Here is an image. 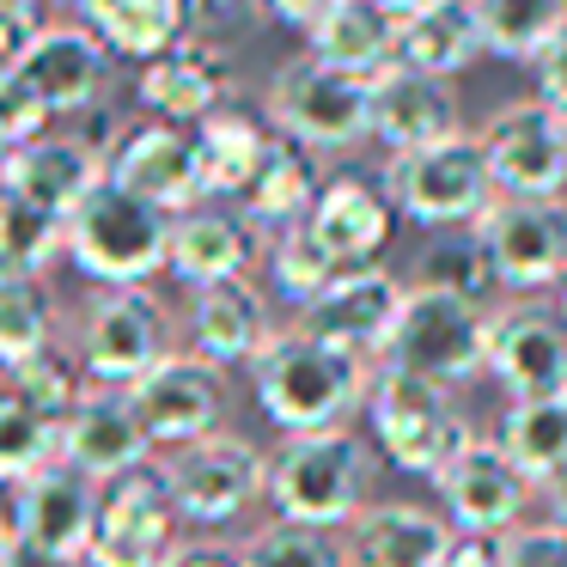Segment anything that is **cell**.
Wrapping results in <instances>:
<instances>
[{
    "label": "cell",
    "instance_id": "f35d334b",
    "mask_svg": "<svg viewBox=\"0 0 567 567\" xmlns=\"http://www.w3.org/2000/svg\"><path fill=\"white\" fill-rule=\"evenodd\" d=\"M269 275H275V293H281L287 306L306 311L311 299L336 281V262L323 257L318 238L306 233V220H299V226H287V233L269 238Z\"/></svg>",
    "mask_w": 567,
    "mask_h": 567
},
{
    "label": "cell",
    "instance_id": "4316f807",
    "mask_svg": "<svg viewBox=\"0 0 567 567\" xmlns=\"http://www.w3.org/2000/svg\"><path fill=\"white\" fill-rule=\"evenodd\" d=\"M281 128L269 111L257 104L226 99L214 116L196 123V147H202V177H208V202H238L250 189V177L262 172V159L275 153Z\"/></svg>",
    "mask_w": 567,
    "mask_h": 567
},
{
    "label": "cell",
    "instance_id": "c3c4849f",
    "mask_svg": "<svg viewBox=\"0 0 567 567\" xmlns=\"http://www.w3.org/2000/svg\"><path fill=\"white\" fill-rule=\"evenodd\" d=\"M445 567H501V543L494 537H452Z\"/></svg>",
    "mask_w": 567,
    "mask_h": 567
},
{
    "label": "cell",
    "instance_id": "7dc6e473",
    "mask_svg": "<svg viewBox=\"0 0 567 567\" xmlns=\"http://www.w3.org/2000/svg\"><path fill=\"white\" fill-rule=\"evenodd\" d=\"M165 567H245V555L226 549V543H189V549H177Z\"/></svg>",
    "mask_w": 567,
    "mask_h": 567
},
{
    "label": "cell",
    "instance_id": "5b68a950",
    "mask_svg": "<svg viewBox=\"0 0 567 567\" xmlns=\"http://www.w3.org/2000/svg\"><path fill=\"white\" fill-rule=\"evenodd\" d=\"M384 196H391V208L403 220L427 226V233L482 226V214L501 202L476 135L440 141V147H421V153H396L384 165Z\"/></svg>",
    "mask_w": 567,
    "mask_h": 567
},
{
    "label": "cell",
    "instance_id": "cb8c5ba5",
    "mask_svg": "<svg viewBox=\"0 0 567 567\" xmlns=\"http://www.w3.org/2000/svg\"><path fill=\"white\" fill-rule=\"evenodd\" d=\"M99 184H104V153L86 135H43L31 147H13V159L0 165V189H13V196L38 202L62 220Z\"/></svg>",
    "mask_w": 567,
    "mask_h": 567
},
{
    "label": "cell",
    "instance_id": "484cf974",
    "mask_svg": "<svg viewBox=\"0 0 567 567\" xmlns=\"http://www.w3.org/2000/svg\"><path fill=\"white\" fill-rule=\"evenodd\" d=\"M135 99L153 123H177V128H196L202 116H214L226 99H233V80H226V55L220 50H202V43H177L165 50L159 62L141 68L135 80Z\"/></svg>",
    "mask_w": 567,
    "mask_h": 567
},
{
    "label": "cell",
    "instance_id": "f907efd6",
    "mask_svg": "<svg viewBox=\"0 0 567 567\" xmlns=\"http://www.w3.org/2000/svg\"><path fill=\"white\" fill-rule=\"evenodd\" d=\"M0 567H68V561H55V555H43V549H31V543H7V555H0Z\"/></svg>",
    "mask_w": 567,
    "mask_h": 567
},
{
    "label": "cell",
    "instance_id": "8fae6325",
    "mask_svg": "<svg viewBox=\"0 0 567 567\" xmlns=\"http://www.w3.org/2000/svg\"><path fill=\"white\" fill-rule=\"evenodd\" d=\"M482 159H488L494 196L506 202H549L567 189V128L543 99H518L482 128Z\"/></svg>",
    "mask_w": 567,
    "mask_h": 567
},
{
    "label": "cell",
    "instance_id": "ffe728a7",
    "mask_svg": "<svg viewBox=\"0 0 567 567\" xmlns=\"http://www.w3.org/2000/svg\"><path fill=\"white\" fill-rule=\"evenodd\" d=\"M530 482L506 464V452L494 440H470L452 464L440 470V501L452 513L457 537H494L518 530V513H525Z\"/></svg>",
    "mask_w": 567,
    "mask_h": 567
},
{
    "label": "cell",
    "instance_id": "db71d44e",
    "mask_svg": "<svg viewBox=\"0 0 567 567\" xmlns=\"http://www.w3.org/2000/svg\"><path fill=\"white\" fill-rule=\"evenodd\" d=\"M549 311H555V318L567 323V281H555V299H549Z\"/></svg>",
    "mask_w": 567,
    "mask_h": 567
},
{
    "label": "cell",
    "instance_id": "ee69618b",
    "mask_svg": "<svg viewBox=\"0 0 567 567\" xmlns=\"http://www.w3.org/2000/svg\"><path fill=\"white\" fill-rule=\"evenodd\" d=\"M501 567H567V530L561 525H518L501 537Z\"/></svg>",
    "mask_w": 567,
    "mask_h": 567
},
{
    "label": "cell",
    "instance_id": "b9f144b4",
    "mask_svg": "<svg viewBox=\"0 0 567 567\" xmlns=\"http://www.w3.org/2000/svg\"><path fill=\"white\" fill-rule=\"evenodd\" d=\"M184 7V38L202 50H226V43L250 38L269 13V0H177Z\"/></svg>",
    "mask_w": 567,
    "mask_h": 567
},
{
    "label": "cell",
    "instance_id": "9f6ffc18",
    "mask_svg": "<svg viewBox=\"0 0 567 567\" xmlns=\"http://www.w3.org/2000/svg\"><path fill=\"white\" fill-rule=\"evenodd\" d=\"M7 159H13V141H7V135H0V165H7Z\"/></svg>",
    "mask_w": 567,
    "mask_h": 567
},
{
    "label": "cell",
    "instance_id": "7c38bea8",
    "mask_svg": "<svg viewBox=\"0 0 567 567\" xmlns=\"http://www.w3.org/2000/svg\"><path fill=\"white\" fill-rule=\"evenodd\" d=\"M403 299H409V287L391 269H348L299 311V330L323 348H342V354L367 360V367L372 360L384 367L396 318H403Z\"/></svg>",
    "mask_w": 567,
    "mask_h": 567
},
{
    "label": "cell",
    "instance_id": "680465c9",
    "mask_svg": "<svg viewBox=\"0 0 567 567\" xmlns=\"http://www.w3.org/2000/svg\"><path fill=\"white\" fill-rule=\"evenodd\" d=\"M561 7H567V0H561Z\"/></svg>",
    "mask_w": 567,
    "mask_h": 567
},
{
    "label": "cell",
    "instance_id": "6f0895ef",
    "mask_svg": "<svg viewBox=\"0 0 567 567\" xmlns=\"http://www.w3.org/2000/svg\"><path fill=\"white\" fill-rule=\"evenodd\" d=\"M561 128H567V116H561Z\"/></svg>",
    "mask_w": 567,
    "mask_h": 567
},
{
    "label": "cell",
    "instance_id": "e0dca14e",
    "mask_svg": "<svg viewBox=\"0 0 567 567\" xmlns=\"http://www.w3.org/2000/svg\"><path fill=\"white\" fill-rule=\"evenodd\" d=\"M488 379L513 403L567 396V323L549 306H513L488 330Z\"/></svg>",
    "mask_w": 567,
    "mask_h": 567
},
{
    "label": "cell",
    "instance_id": "681fc988",
    "mask_svg": "<svg viewBox=\"0 0 567 567\" xmlns=\"http://www.w3.org/2000/svg\"><path fill=\"white\" fill-rule=\"evenodd\" d=\"M330 7L336 0H269V19H281V25H293V31H311Z\"/></svg>",
    "mask_w": 567,
    "mask_h": 567
},
{
    "label": "cell",
    "instance_id": "2e32d148",
    "mask_svg": "<svg viewBox=\"0 0 567 567\" xmlns=\"http://www.w3.org/2000/svg\"><path fill=\"white\" fill-rule=\"evenodd\" d=\"M99 513H104L99 482H86L68 464H50L43 476H31V482L13 488L7 525H13L19 543H31V549L55 555V561L80 567L92 555V537H99Z\"/></svg>",
    "mask_w": 567,
    "mask_h": 567
},
{
    "label": "cell",
    "instance_id": "d590c367",
    "mask_svg": "<svg viewBox=\"0 0 567 567\" xmlns=\"http://www.w3.org/2000/svg\"><path fill=\"white\" fill-rule=\"evenodd\" d=\"M68 250V220L38 202L0 189V275H38Z\"/></svg>",
    "mask_w": 567,
    "mask_h": 567
},
{
    "label": "cell",
    "instance_id": "30bf717a",
    "mask_svg": "<svg viewBox=\"0 0 567 567\" xmlns=\"http://www.w3.org/2000/svg\"><path fill=\"white\" fill-rule=\"evenodd\" d=\"M177 494L165 482V464L128 470L123 482L104 488V513H99V537H92L86 567H165L177 555Z\"/></svg>",
    "mask_w": 567,
    "mask_h": 567
},
{
    "label": "cell",
    "instance_id": "f5cc1de1",
    "mask_svg": "<svg viewBox=\"0 0 567 567\" xmlns=\"http://www.w3.org/2000/svg\"><path fill=\"white\" fill-rule=\"evenodd\" d=\"M372 7H384L391 19H415V13H427V7H440V0H372Z\"/></svg>",
    "mask_w": 567,
    "mask_h": 567
},
{
    "label": "cell",
    "instance_id": "7402d4cb",
    "mask_svg": "<svg viewBox=\"0 0 567 567\" xmlns=\"http://www.w3.org/2000/svg\"><path fill=\"white\" fill-rule=\"evenodd\" d=\"M372 135L391 147V159L396 153H421V147H440V141H457L464 135V116H457L452 80L384 68L372 80Z\"/></svg>",
    "mask_w": 567,
    "mask_h": 567
},
{
    "label": "cell",
    "instance_id": "5bb4252c",
    "mask_svg": "<svg viewBox=\"0 0 567 567\" xmlns=\"http://www.w3.org/2000/svg\"><path fill=\"white\" fill-rule=\"evenodd\" d=\"M104 177L123 184L128 196L165 208L172 220L208 202L196 128H177V123H135V128H123L116 147H111V159H104Z\"/></svg>",
    "mask_w": 567,
    "mask_h": 567
},
{
    "label": "cell",
    "instance_id": "8d00e7d4",
    "mask_svg": "<svg viewBox=\"0 0 567 567\" xmlns=\"http://www.w3.org/2000/svg\"><path fill=\"white\" fill-rule=\"evenodd\" d=\"M55 336V293L38 275H0V367L38 360Z\"/></svg>",
    "mask_w": 567,
    "mask_h": 567
},
{
    "label": "cell",
    "instance_id": "9a60e30c",
    "mask_svg": "<svg viewBox=\"0 0 567 567\" xmlns=\"http://www.w3.org/2000/svg\"><path fill=\"white\" fill-rule=\"evenodd\" d=\"M135 415L147 427L153 452H184L196 440H214L226 415V372H214L208 360L196 354H172L165 367H153L147 379L135 384Z\"/></svg>",
    "mask_w": 567,
    "mask_h": 567
},
{
    "label": "cell",
    "instance_id": "9c48e42d",
    "mask_svg": "<svg viewBox=\"0 0 567 567\" xmlns=\"http://www.w3.org/2000/svg\"><path fill=\"white\" fill-rule=\"evenodd\" d=\"M159 464L177 494V513L189 525H233L269 494V457L245 433H226V427L214 440H196L184 452L159 457Z\"/></svg>",
    "mask_w": 567,
    "mask_h": 567
},
{
    "label": "cell",
    "instance_id": "d6a6232c",
    "mask_svg": "<svg viewBox=\"0 0 567 567\" xmlns=\"http://www.w3.org/2000/svg\"><path fill=\"white\" fill-rule=\"evenodd\" d=\"M494 445H501L506 464H513L530 488H549L567 470V396H555V403H513L501 415Z\"/></svg>",
    "mask_w": 567,
    "mask_h": 567
},
{
    "label": "cell",
    "instance_id": "44dd1931",
    "mask_svg": "<svg viewBox=\"0 0 567 567\" xmlns=\"http://www.w3.org/2000/svg\"><path fill=\"white\" fill-rule=\"evenodd\" d=\"M391 226H396V208L384 189H372L367 177L342 172L318 189L306 214V233L318 238V250L336 262V275L348 269H379L384 245H391Z\"/></svg>",
    "mask_w": 567,
    "mask_h": 567
},
{
    "label": "cell",
    "instance_id": "f1b7e54d",
    "mask_svg": "<svg viewBox=\"0 0 567 567\" xmlns=\"http://www.w3.org/2000/svg\"><path fill=\"white\" fill-rule=\"evenodd\" d=\"M306 43H311V62L354 80H379L384 68H396V19L372 0H336L306 31Z\"/></svg>",
    "mask_w": 567,
    "mask_h": 567
},
{
    "label": "cell",
    "instance_id": "3957f363",
    "mask_svg": "<svg viewBox=\"0 0 567 567\" xmlns=\"http://www.w3.org/2000/svg\"><path fill=\"white\" fill-rule=\"evenodd\" d=\"M68 257L99 287H147L172 257V214L104 177L68 214Z\"/></svg>",
    "mask_w": 567,
    "mask_h": 567
},
{
    "label": "cell",
    "instance_id": "4dcf8cb0",
    "mask_svg": "<svg viewBox=\"0 0 567 567\" xmlns=\"http://www.w3.org/2000/svg\"><path fill=\"white\" fill-rule=\"evenodd\" d=\"M476 55H482V31H476L470 0H440V7H427L415 19H396V68H409V74L452 80Z\"/></svg>",
    "mask_w": 567,
    "mask_h": 567
},
{
    "label": "cell",
    "instance_id": "816d5d0a",
    "mask_svg": "<svg viewBox=\"0 0 567 567\" xmlns=\"http://www.w3.org/2000/svg\"><path fill=\"white\" fill-rule=\"evenodd\" d=\"M543 501H549V525H561V530H567V470L549 482V488H543Z\"/></svg>",
    "mask_w": 567,
    "mask_h": 567
},
{
    "label": "cell",
    "instance_id": "ba28073f",
    "mask_svg": "<svg viewBox=\"0 0 567 567\" xmlns=\"http://www.w3.org/2000/svg\"><path fill=\"white\" fill-rule=\"evenodd\" d=\"M269 116L293 147L318 153H348L372 135V80L336 74V68L311 62H287L269 86Z\"/></svg>",
    "mask_w": 567,
    "mask_h": 567
},
{
    "label": "cell",
    "instance_id": "ac0fdd59",
    "mask_svg": "<svg viewBox=\"0 0 567 567\" xmlns=\"http://www.w3.org/2000/svg\"><path fill=\"white\" fill-rule=\"evenodd\" d=\"M257 257H262V226L238 202H202V208L172 220L165 275H177L184 287L208 293V287H226V281H250Z\"/></svg>",
    "mask_w": 567,
    "mask_h": 567
},
{
    "label": "cell",
    "instance_id": "f6af8a7d",
    "mask_svg": "<svg viewBox=\"0 0 567 567\" xmlns=\"http://www.w3.org/2000/svg\"><path fill=\"white\" fill-rule=\"evenodd\" d=\"M38 31H50L43 0H0V68L25 62V50L38 43Z\"/></svg>",
    "mask_w": 567,
    "mask_h": 567
},
{
    "label": "cell",
    "instance_id": "7a4b0ae2",
    "mask_svg": "<svg viewBox=\"0 0 567 567\" xmlns=\"http://www.w3.org/2000/svg\"><path fill=\"white\" fill-rule=\"evenodd\" d=\"M372 452L354 433H299L281 440L269 457V501L275 518L306 530H342L367 513Z\"/></svg>",
    "mask_w": 567,
    "mask_h": 567
},
{
    "label": "cell",
    "instance_id": "83f0119b",
    "mask_svg": "<svg viewBox=\"0 0 567 567\" xmlns=\"http://www.w3.org/2000/svg\"><path fill=\"white\" fill-rule=\"evenodd\" d=\"M457 530L409 501L372 506L348 525V567H445Z\"/></svg>",
    "mask_w": 567,
    "mask_h": 567
},
{
    "label": "cell",
    "instance_id": "f546056e",
    "mask_svg": "<svg viewBox=\"0 0 567 567\" xmlns=\"http://www.w3.org/2000/svg\"><path fill=\"white\" fill-rule=\"evenodd\" d=\"M74 7H80V25L104 50L128 55L141 68L184 43V7L177 0H74Z\"/></svg>",
    "mask_w": 567,
    "mask_h": 567
},
{
    "label": "cell",
    "instance_id": "836d02e7",
    "mask_svg": "<svg viewBox=\"0 0 567 567\" xmlns=\"http://www.w3.org/2000/svg\"><path fill=\"white\" fill-rule=\"evenodd\" d=\"M50 464H62V421L0 379V488H19Z\"/></svg>",
    "mask_w": 567,
    "mask_h": 567
},
{
    "label": "cell",
    "instance_id": "7bdbcfd3",
    "mask_svg": "<svg viewBox=\"0 0 567 567\" xmlns=\"http://www.w3.org/2000/svg\"><path fill=\"white\" fill-rule=\"evenodd\" d=\"M50 104L43 92L25 80V68H0V135L13 141V147H31V141L50 135Z\"/></svg>",
    "mask_w": 567,
    "mask_h": 567
},
{
    "label": "cell",
    "instance_id": "11a10c76",
    "mask_svg": "<svg viewBox=\"0 0 567 567\" xmlns=\"http://www.w3.org/2000/svg\"><path fill=\"white\" fill-rule=\"evenodd\" d=\"M7 543H13V525H7V518H0V555H7Z\"/></svg>",
    "mask_w": 567,
    "mask_h": 567
},
{
    "label": "cell",
    "instance_id": "ab89813d",
    "mask_svg": "<svg viewBox=\"0 0 567 567\" xmlns=\"http://www.w3.org/2000/svg\"><path fill=\"white\" fill-rule=\"evenodd\" d=\"M238 555H245V567H348V549H336L330 530H306L287 518L250 530Z\"/></svg>",
    "mask_w": 567,
    "mask_h": 567
},
{
    "label": "cell",
    "instance_id": "d6986e66",
    "mask_svg": "<svg viewBox=\"0 0 567 567\" xmlns=\"http://www.w3.org/2000/svg\"><path fill=\"white\" fill-rule=\"evenodd\" d=\"M62 464L80 470L86 482H99V488L123 482L141 464H153V440L135 415V396L92 384L62 421Z\"/></svg>",
    "mask_w": 567,
    "mask_h": 567
},
{
    "label": "cell",
    "instance_id": "1f68e13d",
    "mask_svg": "<svg viewBox=\"0 0 567 567\" xmlns=\"http://www.w3.org/2000/svg\"><path fill=\"white\" fill-rule=\"evenodd\" d=\"M318 189H323V177H318V165H311V153L306 147H293V141H275V153L262 159V172L250 177V189L238 196V208L250 214V220L262 226V233H287V226H299L311 214V202H318Z\"/></svg>",
    "mask_w": 567,
    "mask_h": 567
},
{
    "label": "cell",
    "instance_id": "bcb514c9",
    "mask_svg": "<svg viewBox=\"0 0 567 567\" xmlns=\"http://www.w3.org/2000/svg\"><path fill=\"white\" fill-rule=\"evenodd\" d=\"M530 68H537V92H543V104H549L555 116H567V25L555 31L549 50H543Z\"/></svg>",
    "mask_w": 567,
    "mask_h": 567
},
{
    "label": "cell",
    "instance_id": "52a82bcc",
    "mask_svg": "<svg viewBox=\"0 0 567 567\" xmlns=\"http://www.w3.org/2000/svg\"><path fill=\"white\" fill-rule=\"evenodd\" d=\"M172 360V311L153 287H104L80 318V367L104 391H135Z\"/></svg>",
    "mask_w": 567,
    "mask_h": 567
},
{
    "label": "cell",
    "instance_id": "4fadbf2b",
    "mask_svg": "<svg viewBox=\"0 0 567 567\" xmlns=\"http://www.w3.org/2000/svg\"><path fill=\"white\" fill-rule=\"evenodd\" d=\"M482 250H488V275L513 293H543V287L567 281V202H494L482 214Z\"/></svg>",
    "mask_w": 567,
    "mask_h": 567
},
{
    "label": "cell",
    "instance_id": "60d3db41",
    "mask_svg": "<svg viewBox=\"0 0 567 567\" xmlns=\"http://www.w3.org/2000/svg\"><path fill=\"white\" fill-rule=\"evenodd\" d=\"M7 384H13L25 403H38L43 415H55V421H68V409L92 391L80 354L68 360V354H55V348H43L38 360H25V367H13V372H7Z\"/></svg>",
    "mask_w": 567,
    "mask_h": 567
},
{
    "label": "cell",
    "instance_id": "277c9868",
    "mask_svg": "<svg viewBox=\"0 0 567 567\" xmlns=\"http://www.w3.org/2000/svg\"><path fill=\"white\" fill-rule=\"evenodd\" d=\"M367 415H372V440H379V452L391 457L396 470H409V476H433V482H440V470L476 440L470 421H464V409L452 403V391L415 379V372H403V367L372 372Z\"/></svg>",
    "mask_w": 567,
    "mask_h": 567
},
{
    "label": "cell",
    "instance_id": "603a6c76",
    "mask_svg": "<svg viewBox=\"0 0 567 567\" xmlns=\"http://www.w3.org/2000/svg\"><path fill=\"white\" fill-rule=\"evenodd\" d=\"M275 318H269V299H262L257 281H226L196 293L189 306V348L196 360H208L214 372H233V367H257L275 342Z\"/></svg>",
    "mask_w": 567,
    "mask_h": 567
},
{
    "label": "cell",
    "instance_id": "6da1fadb",
    "mask_svg": "<svg viewBox=\"0 0 567 567\" xmlns=\"http://www.w3.org/2000/svg\"><path fill=\"white\" fill-rule=\"evenodd\" d=\"M250 384L262 415L287 440H299V433H342L372 396V367L342 348L311 342L306 330H281L269 354L250 367Z\"/></svg>",
    "mask_w": 567,
    "mask_h": 567
},
{
    "label": "cell",
    "instance_id": "74e56055",
    "mask_svg": "<svg viewBox=\"0 0 567 567\" xmlns=\"http://www.w3.org/2000/svg\"><path fill=\"white\" fill-rule=\"evenodd\" d=\"M421 281L415 287H433V293H457V299H476L482 287L494 281L488 275V250H482V233L476 226H457V233H433L421 245Z\"/></svg>",
    "mask_w": 567,
    "mask_h": 567
},
{
    "label": "cell",
    "instance_id": "d4e9b609",
    "mask_svg": "<svg viewBox=\"0 0 567 567\" xmlns=\"http://www.w3.org/2000/svg\"><path fill=\"white\" fill-rule=\"evenodd\" d=\"M25 80L43 92L50 116H80L99 111L104 86H111V50L92 38L86 25H50L38 31V43L25 50Z\"/></svg>",
    "mask_w": 567,
    "mask_h": 567
},
{
    "label": "cell",
    "instance_id": "e575fe53",
    "mask_svg": "<svg viewBox=\"0 0 567 567\" xmlns=\"http://www.w3.org/2000/svg\"><path fill=\"white\" fill-rule=\"evenodd\" d=\"M482 31V50L501 62H537L549 50V38L567 25L561 0H470Z\"/></svg>",
    "mask_w": 567,
    "mask_h": 567
},
{
    "label": "cell",
    "instance_id": "8992f818",
    "mask_svg": "<svg viewBox=\"0 0 567 567\" xmlns=\"http://www.w3.org/2000/svg\"><path fill=\"white\" fill-rule=\"evenodd\" d=\"M488 330H494V318L476 299L409 287L384 367H403V372H415V379L452 391V384H470V379L488 372Z\"/></svg>",
    "mask_w": 567,
    "mask_h": 567
}]
</instances>
